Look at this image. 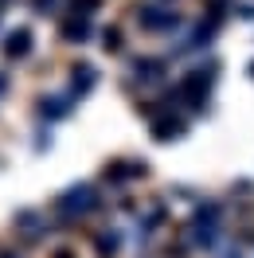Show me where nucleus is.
Instances as JSON below:
<instances>
[{
  "mask_svg": "<svg viewBox=\"0 0 254 258\" xmlns=\"http://www.w3.org/2000/svg\"><path fill=\"white\" fill-rule=\"evenodd\" d=\"M4 51H8V59H24L28 51H32V32H12L8 35V43H4Z\"/></svg>",
  "mask_w": 254,
  "mask_h": 258,
  "instance_id": "2",
  "label": "nucleus"
},
{
  "mask_svg": "<svg viewBox=\"0 0 254 258\" xmlns=\"http://www.w3.org/2000/svg\"><path fill=\"white\" fill-rule=\"evenodd\" d=\"M59 208H63L67 215H82V211L94 208V192H90V188H71V192L63 196V204H59Z\"/></svg>",
  "mask_w": 254,
  "mask_h": 258,
  "instance_id": "1",
  "label": "nucleus"
},
{
  "mask_svg": "<svg viewBox=\"0 0 254 258\" xmlns=\"http://www.w3.org/2000/svg\"><path fill=\"white\" fill-rule=\"evenodd\" d=\"M90 86H94V71H90V67H75V90L86 94Z\"/></svg>",
  "mask_w": 254,
  "mask_h": 258,
  "instance_id": "3",
  "label": "nucleus"
},
{
  "mask_svg": "<svg viewBox=\"0 0 254 258\" xmlns=\"http://www.w3.org/2000/svg\"><path fill=\"white\" fill-rule=\"evenodd\" d=\"M43 113H47V117H59V113H67V102H59V98H47V102H43Z\"/></svg>",
  "mask_w": 254,
  "mask_h": 258,
  "instance_id": "4",
  "label": "nucleus"
},
{
  "mask_svg": "<svg viewBox=\"0 0 254 258\" xmlns=\"http://www.w3.org/2000/svg\"><path fill=\"white\" fill-rule=\"evenodd\" d=\"M59 258H71V254H59Z\"/></svg>",
  "mask_w": 254,
  "mask_h": 258,
  "instance_id": "6",
  "label": "nucleus"
},
{
  "mask_svg": "<svg viewBox=\"0 0 254 258\" xmlns=\"http://www.w3.org/2000/svg\"><path fill=\"white\" fill-rule=\"evenodd\" d=\"M63 32H67V35H75V39H82V35H86V28H82V24H67Z\"/></svg>",
  "mask_w": 254,
  "mask_h": 258,
  "instance_id": "5",
  "label": "nucleus"
}]
</instances>
